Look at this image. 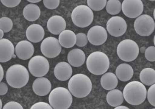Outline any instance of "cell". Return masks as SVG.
I'll list each match as a JSON object with an SVG mask.
<instances>
[{
    "label": "cell",
    "instance_id": "1",
    "mask_svg": "<svg viewBox=\"0 0 155 109\" xmlns=\"http://www.w3.org/2000/svg\"><path fill=\"white\" fill-rule=\"evenodd\" d=\"M125 100L130 105H140L146 99L147 91L145 85L138 81L127 83L123 92Z\"/></svg>",
    "mask_w": 155,
    "mask_h": 109
},
{
    "label": "cell",
    "instance_id": "2",
    "mask_svg": "<svg viewBox=\"0 0 155 109\" xmlns=\"http://www.w3.org/2000/svg\"><path fill=\"white\" fill-rule=\"evenodd\" d=\"M69 91L77 98H84L90 93L92 89V83L87 75L78 74L74 75L68 83Z\"/></svg>",
    "mask_w": 155,
    "mask_h": 109
},
{
    "label": "cell",
    "instance_id": "3",
    "mask_svg": "<svg viewBox=\"0 0 155 109\" xmlns=\"http://www.w3.org/2000/svg\"><path fill=\"white\" fill-rule=\"evenodd\" d=\"M30 79L28 71L25 66L19 64L12 66L7 70L6 80L14 88H21L28 83Z\"/></svg>",
    "mask_w": 155,
    "mask_h": 109
},
{
    "label": "cell",
    "instance_id": "4",
    "mask_svg": "<svg viewBox=\"0 0 155 109\" xmlns=\"http://www.w3.org/2000/svg\"><path fill=\"white\" fill-rule=\"evenodd\" d=\"M88 70L95 75L104 74L108 71L110 61L107 55L101 52L92 53L87 58L86 61Z\"/></svg>",
    "mask_w": 155,
    "mask_h": 109
},
{
    "label": "cell",
    "instance_id": "5",
    "mask_svg": "<svg viewBox=\"0 0 155 109\" xmlns=\"http://www.w3.org/2000/svg\"><path fill=\"white\" fill-rule=\"evenodd\" d=\"M49 102L53 109H68L73 102L72 95L65 88H56L49 94Z\"/></svg>",
    "mask_w": 155,
    "mask_h": 109
},
{
    "label": "cell",
    "instance_id": "6",
    "mask_svg": "<svg viewBox=\"0 0 155 109\" xmlns=\"http://www.w3.org/2000/svg\"><path fill=\"white\" fill-rule=\"evenodd\" d=\"M93 11L87 5H79L71 13V19L76 26L86 28L91 25L94 21Z\"/></svg>",
    "mask_w": 155,
    "mask_h": 109
},
{
    "label": "cell",
    "instance_id": "7",
    "mask_svg": "<svg viewBox=\"0 0 155 109\" xmlns=\"http://www.w3.org/2000/svg\"><path fill=\"white\" fill-rule=\"evenodd\" d=\"M117 53L122 61L132 62L138 57L139 48L137 43L134 40L125 39L118 45Z\"/></svg>",
    "mask_w": 155,
    "mask_h": 109
},
{
    "label": "cell",
    "instance_id": "8",
    "mask_svg": "<svg viewBox=\"0 0 155 109\" xmlns=\"http://www.w3.org/2000/svg\"><path fill=\"white\" fill-rule=\"evenodd\" d=\"M28 70L31 74L36 78H42L47 74L49 70V63L45 57L36 56L28 63Z\"/></svg>",
    "mask_w": 155,
    "mask_h": 109
},
{
    "label": "cell",
    "instance_id": "9",
    "mask_svg": "<svg viewBox=\"0 0 155 109\" xmlns=\"http://www.w3.org/2000/svg\"><path fill=\"white\" fill-rule=\"evenodd\" d=\"M134 27L135 31L138 35L142 36H149L155 30V21L151 16L143 14L135 19Z\"/></svg>",
    "mask_w": 155,
    "mask_h": 109
},
{
    "label": "cell",
    "instance_id": "10",
    "mask_svg": "<svg viewBox=\"0 0 155 109\" xmlns=\"http://www.w3.org/2000/svg\"><path fill=\"white\" fill-rule=\"evenodd\" d=\"M40 50L45 57L54 58L60 55L62 46L56 37H48L43 40L40 45Z\"/></svg>",
    "mask_w": 155,
    "mask_h": 109
},
{
    "label": "cell",
    "instance_id": "11",
    "mask_svg": "<svg viewBox=\"0 0 155 109\" xmlns=\"http://www.w3.org/2000/svg\"><path fill=\"white\" fill-rule=\"evenodd\" d=\"M144 5L140 0H125L122 3V11L130 18H137L143 12Z\"/></svg>",
    "mask_w": 155,
    "mask_h": 109
},
{
    "label": "cell",
    "instance_id": "12",
    "mask_svg": "<svg viewBox=\"0 0 155 109\" xmlns=\"http://www.w3.org/2000/svg\"><path fill=\"white\" fill-rule=\"evenodd\" d=\"M127 23L123 18L114 16L110 18L107 23L108 33L114 37H120L125 34L127 30Z\"/></svg>",
    "mask_w": 155,
    "mask_h": 109
},
{
    "label": "cell",
    "instance_id": "13",
    "mask_svg": "<svg viewBox=\"0 0 155 109\" xmlns=\"http://www.w3.org/2000/svg\"><path fill=\"white\" fill-rule=\"evenodd\" d=\"M87 37L91 44L95 46H99L106 42L108 38V34L103 27L95 26L89 30Z\"/></svg>",
    "mask_w": 155,
    "mask_h": 109
},
{
    "label": "cell",
    "instance_id": "14",
    "mask_svg": "<svg viewBox=\"0 0 155 109\" xmlns=\"http://www.w3.org/2000/svg\"><path fill=\"white\" fill-rule=\"evenodd\" d=\"M35 52L34 45L30 41L23 40L19 41L15 46V54L22 60H27L32 57Z\"/></svg>",
    "mask_w": 155,
    "mask_h": 109
},
{
    "label": "cell",
    "instance_id": "15",
    "mask_svg": "<svg viewBox=\"0 0 155 109\" xmlns=\"http://www.w3.org/2000/svg\"><path fill=\"white\" fill-rule=\"evenodd\" d=\"M15 49L13 43L7 39L0 40V62L5 63L15 58Z\"/></svg>",
    "mask_w": 155,
    "mask_h": 109
},
{
    "label": "cell",
    "instance_id": "16",
    "mask_svg": "<svg viewBox=\"0 0 155 109\" xmlns=\"http://www.w3.org/2000/svg\"><path fill=\"white\" fill-rule=\"evenodd\" d=\"M66 23L65 19L60 15H53L48 21V30L53 35H60L66 30Z\"/></svg>",
    "mask_w": 155,
    "mask_h": 109
},
{
    "label": "cell",
    "instance_id": "17",
    "mask_svg": "<svg viewBox=\"0 0 155 109\" xmlns=\"http://www.w3.org/2000/svg\"><path fill=\"white\" fill-rule=\"evenodd\" d=\"M52 84L46 78H38L35 80L32 84V89L35 93L39 96H45L52 91Z\"/></svg>",
    "mask_w": 155,
    "mask_h": 109
},
{
    "label": "cell",
    "instance_id": "18",
    "mask_svg": "<svg viewBox=\"0 0 155 109\" xmlns=\"http://www.w3.org/2000/svg\"><path fill=\"white\" fill-rule=\"evenodd\" d=\"M53 72L56 78L58 80L64 82L71 78L73 69L69 63L61 62L55 66Z\"/></svg>",
    "mask_w": 155,
    "mask_h": 109
},
{
    "label": "cell",
    "instance_id": "19",
    "mask_svg": "<svg viewBox=\"0 0 155 109\" xmlns=\"http://www.w3.org/2000/svg\"><path fill=\"white\" fill-rule=\"evenodd\" d=\"M26 37L29 41L37 43L43 39L45 32L43 27L38 24H33L28 27L26 32Z\"/></svg>",
    "mask_w": 155,
    "mask_h": 109
},
{
    "label": "cell",
    "instance_id": "20",
    "mask_svg": "<svg viewBox=\"0 0 155 109\" xmlns=\"http://www.w3.org/2000/svg\"><path fill=\"white\" fill-rule=\"evenodd\" d=\"M85 60V53L80 49H74L68 54V61L69 64L75 67L83 65Z\"/></svg>",
    "mask_w": 155,
    "mask_h": 109
},
{
    "label": "cell",
    "instance_id": "21",
    "mask_svg": "<svg viewBox=\"0 0 155 109\" xmlns=\"http://www.w3.org/2000/svg\"><path fill=\"white\" fill-rule=\"evenodd\" d=\"M58 41L61 46L65 48H72L76 44L77 36L73 31L66 30L59 35Z\"/></svg>",
    "mask_w": 155,
    "mask_h": 109
},
{
    "label": "cell",
    "instance_id": "22",
    "mask_svg": "<svg viewBox=\"0 0 155 109\" xmlns=\"http://www.w3.org/2000/svg\"><path fill=\"white\" fill-rule=\"evenodd\" d=\"M116 75L117 78L121 82H127L131 80L133 76V69L129 64L122 63L117 66Z\"/></svg>",
    "mask_w": 155,
    "mask_h": 109
},
{
    "label": "cell",
    "instance_id": "23",
    "mask_svg": "<svg viewBox=\"0 0 155 109\" xmlns=\"http://www.w3.org/2000/svg\"><path fill=\"white\" fill-rule=\"evenodd\" d=\"M118 83L116 75L112 72L105 73L102 76L100 80L101 87L104 89L111 91L117 87Z\"/></svg>",
    "mask_w": 155,
    "mask_h": 109
},
{
    "label": "cell",
    "instance_id": "24",
    "mask_svg": "<svg viewBox=\"0 0 155 109\" xmlns=\"http://www.w3.org/2000/svg\"><path fill=\"white\" fill-rule=\"evenodd\" d=\"M23 14L26 20L30 22H34L39 19L41 14V10L37 5L30 4L25 7Z\"/></svg>",
    "mask_w": 155,
    "mask_h": 109
},
{
    "label": "cell",
    "instance_id": "25",
    "mask_svg": "<svg viewBox=\"0 0 155 109\" xmlns=\"http://www.w3.org/2000/svg\"><path fill=\"white\" fill-rule=\"evenodd\" d=\"M124 97L123 93L119 89H113L107 95V101L108 104L112 107H116L121 106L124 102Z\"/></svg>",
    "mask_w": 155,
    "mask_h": 109
},
{
    "label": "cell",
    "instance_id": "26",
    "mask_svg": "<svg viewBox=\"0 0 155 109\" xmlns=\"http://www.w3.org/2000/svg\"><path fill=\"white\" fill-rule=\"evenodd\" d=\"M139 78L141 83L147 86L155 84V70L152 68H146L141 71Z\"/></svg>",
    "mask_w": 155,
    "mask_h": 109
},
{
    "label": "cell",
    "instance_id": "27",
    "mask_svg": "<svg viewBox=\"0 0 155 109\" xmlns=\"http://www.w3.org/2000/svg\"><path fill=\"white\" fill-rule=\"evenodd\" d=\"M106 10L110 15H116L122 10V4L118 0H109L107 1Z\"/></svg>",
    "mask_w": 155,
    "mask_h": 109
},
{
    "label": "cell",
    "instance_id": "28",
    "mask_svg": "<svg viewBox=\"0 0 155 109\" xmlns=\"http://www.w3.org/2000/svg\"><path fill=\"white\" fill-rule=\"evenodd\" d=\"M107 1L106 0H88V6L92 10L100 11L106 6Z\"/></svg>",
    "mask_w": 155,
    "mask_h": 109
},
{
    "label": "cell",
    "instance_id": "29",
    "mask_svg": "<svg viewBox=\"0 0 155 109\" xmlns=\"http://www.w3.org/2000/svg\"><path fill=\"white\" fill-rule=\"evenodd\" d=\"M13 23L12 20L8 17H4L0 19V30L4 33H8L13 28Z\"/></svg>",
    "mask_w": 155,
    "mask_h": 109
},
{
    "label": "cell",
    "instance_id": "30",
    "mask_svg": "<svg viewBox=\"0 0 155 109\" xmlns=\"http://www.w3.org/2000/svg\"><path fill=\"white\" fill-rule=\"evenodd\" d=\"M76 36H77V42H76L77 46L79 47L85 46L88 41L87 36L84 33H78Z\"/></svg>",
    "mask_w": 155,
    "mask_h": 109
},
{
    "label": "cell",
    "instance_id": "31",
    "mask_svg": "<svg viewBox=\"0 0 155 109\" xmlns=\"http://www.w3.org/2000/svg\"><path fill=\"white\" fill-rule=\"evenodd\" d=\"M147 97L149 103L155 107V84L149 88L147 91Z\"/></svg>",
    "mask_w": 155,
    "mask_h": 109
},
{
    "label": "cell",
    "instance_id": "32",
    "mask_svg": "<svg viewBox=\"0 0 155 109\" xmlns=\"http://www.w3.org/2000/svg\"><path fill=\"white\" fill-rule=\"evenodd\" d=\"M145 57L148 61H155V46H151L145 50Z\"/></svg>",
    "mask_w": 155,
    "mask_h": 109
},
{
    "label": "cell",
    "instance_id": "33",
    "mask_svg": "<svg viewBox=\"0 0 155 109\" xmlns=\"http://www.w3.org/2000/svg\"><path fill=\"white\" fill-rule=\"evenodd\" d=\"M43 4L47 9L53 10L58 8L60 4V0H44Z\"/></svg>",
    "mask_w": 155,
    "mask_h": 109
},
{
    "label": "cell",
    "instance_id": "34",
    "mask_svg": "<svg viewBox=\"0 0 155 109\" xmlns=\"http://www.w3.org/2000/svg\"><path fill=\"white\" fill-rule=\"evenodd\" d=\"M2 4L8 8H14L17 6L21 2V0H1Z\"/></svg>",
    "mask_w": 155,
    "mask_h": 109
},
{
    "label": "cell",
    "instance_id": "35",
    "mask_svg": "<svg viewBox=\"0 0 155 109\" xmlns=\"http://www.w3.org/2000/svg\"><path fill=\"white\" fill-rule=\"evenodd\" d=\"M30 109H53L50 104L44 102L35 103L31 107Z\"/></svg>",
    "mask_w": 155,
    "mask_h": 109
},
{
    "label": "cell",
    "instance_id": "36",
    "mask_svg": "<svg viewBox=\"0 0 155 109\" xmlns=\"http://www.w3.org/2000/svg\"><path fill=\"white\" fill-rule=\"evenodd\" d=\"M2 109H23L22 105L15 101H10L6 103Z\"/></svg>",
    "mask_w": 155,
    "mask_h": 109
},
{
    "label": "cell",
    "instance_id": "37",
    "mask_svg": "<svg viewBox=\"0 0 155 109\" xmlns=\"http://www.w3.org/2000/svg\"><path fill=\"white\" fill-rule=\"evenodd\" d=\"M8 91V85L4 82H1L0 83V95L4 96L5 94L7 93Z\"/></svg>",
    "mask_w": 155,
    "mask_h": 109
},
{
    "label": "cell",
    "instance_id": "38",
    "mask_svg": "<svg viewBox=\"0 0 155 109\" xmlns=\"http://www.w3.org/2000/svg\"><path fill=\"white\" fill-rule=\"evenodd\" d=\"M4 76V71L2 66L1 65H0V82H1V80L3 79Z\"/></svg>",
    "mask_w": 155,
    "mask_h": 109
},
{
    "label": "cell",
    "instance_id": "39",
    "mask_svg": "<svg viewBox=\"0 0 155 109\" xmlns=\"http://www.w3.org/2000/svg\"><path fill=\"white\" fill-rule=\"evenodd\" d=\"M114 109H130L128 107L125 106H117L116 107H115Z\"/></svg>",
    "mask_w": 155,
    "mask_h": 109
},
{
    "label": "cell",
    "instance_id": "40",
    "mask_svg": "<svg viewBox=\"0 0 155 109\" xmlns=\"http://www.w3.org/2000/svg\"><path fill=\"white\" fill-rule=\"evenodd\" d=\"M28 1L32 4H35V3L40 2L41 1V0H28Z\"/></svg>",
    "mask_w": 155,
    "mask_h": 109
},
{
    "label": "cell",
    "instance_id": "41",
    "mask_svg": "<svg viewBox=\"0 0 155 109\" xmlns=\"http://www.w3.org/2000/svg\"><path fill=\"white\" fill-rule=\"evenodd\" d=\"M4 32L1 30H0V39H2V38L4 37Z\"/></svg>",
    "mask_w": 155,
    "mask_h": 109
},
{
    "label": "cell",
    "instance_id": "42",
    "mask_svg": "<svg viewBox=\"0 0 155 109\" xmlns=\"http://www.w3.org/2000/svg\"><path fill=\"white\" fill-rule=\"evenodd\" d=\"M2 102L1 101V100H0V109H2Z\"/></svg>",
    "mask_w": 155,
    "mask_h": 109
},
{
    "label": "cell",
    "instance_id": "43",
    "mask_svg": "<svg viewBox=\"0 0 155 109\" xmlns=\"http://www.w3.org/2000/svg\"><path fill=\"white\" fill-rule=\"evenodd\" d=\"M153 17H154V19H155V9L154 10V11H153Z\"/></svg>",
    "mask_w": 155,
    "mask_h": 109
},
{
    "label": "cell",
    "instance_id": "44",
    "mask_svg": "<svg viewBox=\"0 0 155 109\" xmlns=\"http://www.w3.org/2000/svg\"><path fill=\"white\" fill-rule=\"evenodd\" d=\"M153 43H154V45H155V36H154V38H153Z\"/></svg>",
    "mask_w": 155,
    "mask_h": 109
},
{
    "label": "cell",
    "instance_id": "45",
    "mask_svg": "<svg viewBox=\"0 0 155 109\" xmlns=\"http://www.w3.org/2000/svg\"></svg>",
    "mask_w": 155,
    "mask_h": 109
}]
</instances>
